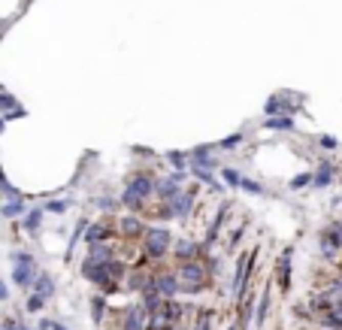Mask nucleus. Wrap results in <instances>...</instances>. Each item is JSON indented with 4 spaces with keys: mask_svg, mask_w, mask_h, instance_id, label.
Segmentation results:
<instances>
[{
    "mask_svg": "<svg viewBox=\"0 0 342 330\" xmlns=\"http://www.w3.org/2000/svg\"><path fill=\"white\" fill-rule=\"evenodd\" d=\"M82 239H85L88 245H94V242H109V239H115V233L109 231V224H100V221H94V224H88V228H85Z\"/></svg>",
    "mask_w": 342,
    "mask_h": 330,
    "instance_id": "obj_15",
    "label": "nucleus"
},
{
    "mask_svg": "<svg viewBox=\"0 0 342 330\" xmlns=\"http://www.w3.org/2000/svg\"><path fill=\"white\" fill-rule=\"evenodd\" d=\"M42 306H46V300L39 297V294H34V291H28V303H25V309H28V312L34 315V312H39Z\"/></svg>",
    "mask_w": 342,
    "mask_h": 330,
    "instance_id": "obj_34",
    "label": "nucleus"
},
{
    "mask_svg": "<svg viewBox=\"0 0 342 330\" xmlns=\"http://www.w3.org/2000/svg\"><path fill=\"white\" fill-rule=\"evenodd\" d=\"M0 194H3L6 200H25V194H22V191L6 179V176H3V170H0Z\"/></svg>",
    "mask_w": 342,
    "mask_h": 330,
    "instance_id": "obj_27",
    "label": "nucleus"
},
{
    "mask_svg": "<svg viewBox=\"0 0 342 330\" xmlns=\"http://www.w3.org/2000/svg\"><path fill=\"white\" fill-rule=\"evenodd\" d=\"M121 327H124V330H148V312H145L142 306H131V309H124Z\"/></svg>",
    "mask_w": 342,
    "mask_h": 330,
    "instance_id": "obj_12",
    "label": "nucleus"
},
{
    "mask_svg": "<svg viewBox=\"0 0 342 330\" xmlns=\"http://www.w3.org/2000/svg\"><path fill=\"white\" fill-rule=\"evenodd\" d=\"M179 194H182V185L170 182L167 176H164V179H155V197L161 200V203H173Z\"/></svg>",
    "mask_w": 342,
    "mask_h": 330,
    "instance_id": "obj_14",
    "label": "nucleus"
},
{
    "mask_svg": "<svg viewBox=\"0 0 342 330\" xmlns=\"http://www.w3.org/2000/svg\"><path fill=\"white\" fill-rule=\"evenodd\" d=\"M145 233V221L137 218V215H121L118 218V233L115 239H139Z\"/></svg>",
    "mask_w": 342,
    "mask_h": 330,
    "instance_id": "obj_10",
    "label": "nucleus"
},
{
    "mask_svg": "<svg viewBox=\"0 0 342 330\" xmlns=\"http://www.w3.org/2000/svg\"><path fill=\"white\" fill-rule=\"evenodd\" d=\"M318 245H321V255H324V258H330V261H336V258H339L342 245H336V242H333L324 231H321V236H318Z\"/></svg>",
    "mask_w": 342,
    "mask_h": 330,
    "instance_id": "obj_24",
    "label": "nucleus"
},
{
    "mask_svg": "<svg viewBox=\"0 0 342 330\" xmlns=\"http://www.w3.org/2000/svg\"><path fill=\"white\" fill-rule=\"evenodd\" d=\"M170 182H176V185H182L185 179H188V170H170V176H167Z\"/></svg>",
    "mask_w": 342,
    "mask_h": 330,
    "instance_id": "obj_38",
    "label": "nucleus"
},
{
    "mask_svg": "<svg viewBox=\"0 0 342 330\" xmlns=\"http://www.w3.org/2000/svg\"><path fill=\"white\" fill-rule=\"evenodd\" d=\"M333 176H336V164L321 161V164H318V170L312 173V188H327V185L333 182Z\"/></svg>",
    "mask_w": 342,
    "mask_h": 330,
    "instance_id": "obj_16",
    "label": "nucleus"
},
{
    "mask_svg": "<svg viewBox=\"0 0 342 330\" xmlns=\"http://www.w3.org/2000/svg\"><path fill=\"white\" fill-rule=\"evenodd\" d=\"M245 139V133H230V136H224V139H218L212 149H218V152H233V149H240V142Z\"/></svg>",
    "mask_w": 342,
    "mask_h": 330,
    "instance_id": "obj_26",
    "label": "nucleus"
},
{
    "mask_svg": "<svg viewBox=\"0 0 342 330\" xmlns=\"http://www.w3.org/2000/svg\"><path fill=\"white\" fill-rule=\"evenodd\" d=\"M118 203H121L124 209H131L134 215H142V212L148 209V203H142V200H139L137 194H134V191H127V188L121 191V197H118Z\"/></svg>",
    "mask_w": 342,
    "mask_h": 330,
    "instance_id": "obj_20",
    "label": "nucleus"
},
{
    "mask_svg": "<svg viewBox=\"0 0 342 330\" xmlns=\"http://www.w3.org/2000/svg\"><path fill=\"white\" fill-rule=\"evenodd\" d=\"M103 266H106V273H109V279H112V282H124V276H127V264H124L121 258H109Z\"/></svg>",
    "mask_w": 342,
    "mask_h": 330,
    "instance_id": "obj_23",
    "label": "nucleus"
},
{
    "mask_svg": "<svg viewBox=\"0 0 342 330\" xmlns=\"http://www.w3.org/2000/svg\"><path fill=\"white\" fill-rule=\"evenodd\" d=\"M182 306L173 300H161V306L155 312H148V330H170L179 318H182Z\"/></svg>",
    "mask_w": 342,
    "mask_h": 330,
    "instance_id": "obj_4",
    "label": "nucleus"
},
{
    "mask_svg": "<svg viewBox=\"0 0 342 330\" xmlns=\"http://www.w3.org/2000/svg\"><path fill=\"white\" fill-rule=\"evenodd\" d=\"M176 276L185 294H200L206 291V285L212 282L209 270H206L203 258H188V261H176Z\"/></svg>",
    "mask_w": 342,
    "mask_h": 330,
    "instance_id": "obj_1",
    "label": "nucleus"
},
{
    "mask_svg": "<svg viewBox=\"0 0 342 330\" xmlns=\"http://www.w3.org/2000/svg\"><path fill=\"white\" fill-rule=\"evenodd\" d=\"M3 128H6V118H3V115H0V133H3Z\"/></svg>",
    "mask_w": 342,
    "mask_h": 330,
    "instance_id": "obj_42",
    "label": "nucleus"
},
{
    "mask_svg": "<svg viewBox=\"0 0 342 330\" xmlns=\"http://www.w3.org/2000/svg\"><path fill=\"white\" fill-rule=\"evenodd\" d=\"M42 209H46V212H52V215H61V212H67V209H70V200H49Z\"/></svg>",
    "mask_w": 342,
    "mask_h": 330,
    "instance_id": "obj_32",
    "label": "nucleus"
},
{
    "mask_svg": "<svg viewBox=\"0 0 342 330\" xmlns=\"http://www.w3.org/2000/svg\"><path fill=\"white\" fill-rule=\"evenodd\" d=\"M270 300H273V294H270V285H267V288H264V294H261V303H258V309H254V321H258V324H264V321H267Z\"/></svg>",
    "mask_w": 342,
    "mask_h": 330,
    "instance_id": "obj_25",
    "label": "nucleus"
},
{
    "mask_svg": "<svg viewBox=\"0 0 342 330\" xmlns=\"http://www.w3.org/2000/svg\"><path fill=\"white\" fill-rule=\"evenodd\" d=\"M142 239V255L145 261H164L173 249V233L167 228H145Z\"/></svg>",
    "mask_w": 342,
    "mask_h": 330,
    "instance_id": "obj_2",
    "label": "nucleus"
},
{
    "mask_svg": "<svg viewBox=\"0 0 342 330\" xmlns=\"http://www.w3.org/2000/svg\"><path fill=\"white\" fill-rule=\"evenodd\" d=\"M291 258H294V249H285L279 264H275V276H279V288L282 291H291Z\"/></svg>",
    "mask_w": 342,
    "mask_h": 330,
    "instance_id": "obj_13",
    "label": "nucleus"
},
{
    "mask_svg": "<svg viewBox=\"0 0 342 330\" xmlns=\"http://www.w3.org/2000/svg\"><path fill=\"white\" fill-rule=\"evenodd\" d=\"M115 239H109V242H94V245H88V258L91 261H97V264H106L109 258H115V245H112Z\"/></svg>",
    "mask_w": 342,
    "mask_h": 330,
    "instance_id": "obj_19",
    "label": "nucleus"
},
{
    "mask_svg": "<svg viewBox=\"0 0 342 330\" xmlns=\"http://www.w3.org/2000/svg\"><path fill=\"white\" fill-rule=\"evenodd\" d=\"M155 288H158V294H161L164 300H173V297H176V294L182 291L176 270H161V273H155Z\"/></svg>",
    "mask_w": 342,
    "mask_h": 330,
    "instance_id": "obj_9",
    "label": "nucleus"
},
{
    "mask_svg": "<svg viewBox=\"0 0 342 330\" xmlns=\"http://www.w3.org/2000/svg\"><path fill=\"white\" fill-rule=\"evenodd\" d=\"M164 158H167V164H173V170H188V155H182V152H167Z\"/></svg>",
    "mask_w": 342,
    "mask_h": 330,
    "instance_id": "obj_31",
    "label": "nucleus"
},
{
    "mask_svg": "<svg viewBox=\"0 0 342 330\" xmlns=\"http://www.w3.org/2000/svg\"><path fill=\"white\" fill-rule=\"evenodd\" d=\"M31 291H34V294H39L42 300H52V297H55V279H52L49 273H36Z\"/></svg>",
    "mask_w": 342,
    "mask_h": 330,
    "instance_id": "obj_17",
    "label": "nucleus"
},
{
    "mask_svg": "<svg viewBox=\"0 0 342 330\" xmlns=\"http://www.w3.org/2000/svg\"><path fill=\"white\" fill-rule=\"evenodd\" d=\"M94 206H97L100 212H112V209L118 206V200H112V197H106V194H100V197H94Z\"/></svg>",
    "mask_w": 342,
    "mask_h": 330,
    "instance_id": "obj_35",
    "label": "nucleus"
},
{
    "mask_svg": "<svg viewBox=\"0 0 342 330\" xmlns=\"http://www.w3.org/2000/svg\"><path fill=\"white\" fill-rule=\"evenodd\" d=\"M261 125L270 128V131H294V118L291 115H267Z\"/></svg>",
    "mask_w": 342,
    "mask_h": 330,
    "instance_id": "obj_22",
    "label": "nucleus"
},
{
    "mask_svg": "<svg viewBox=\"0 0 342 330\" xmlns=\"http://www.w3.org/2000/svg\"><path fill=\"white\" fill-rule=\"evenodd\" d=\"M240 188L245 191V194H254V197H264V194H267V188H264L261 182H254V179H245V176L240 179Z\"/></svg>",
    "mask_w": 342,
    "mask_h": 330,
    "instance_id": "obj_30",
    "label": "nucleus"
},
{
    "mask_svg": "<svg viewBox=\"0 0 342 330\" xmlns=\"http://www.w3.org/2000/svg\"><path fill=\"white\" fill-rule=\"evenodd\" d=\"M91 309H94V321L100 324L103 312H106V303H103V297H91Z\"/></svg>",
    "mask_w": 342,
    "mask_h": 330,
    "instance_id": "obj_36",
    "label": "nucleus"
},
{
    "mask_svg": "<svg viewBox=\"0 0 342 330\" xmlns=\"http://www.w3.org/2000/svg\"><path fill=\"white\" fill-rule=\"evenodd\" d=\"M318 146H321V149H327V152H333V149H336V139L324 133V136H318Z\"/></svg>",
    "mask_w": 342,
    "mask_h": 330,
    "instance_id": "obj_39",
    "label": "nucleus"
},
{
    "mask_svg": "<svg viewBox=\"0 0 342 330\" xmlns=\"http://www.w3.org/2000/svg\"><path fill=\"white\" fill-rule=\"evenodd\" d=\"M194 203H197V188H182V194L173 200V203H167V206H170V218L185 221V218L191 215Z\"/></svg>",
    "mask_w": 342,
    "mask_h": 330,
    "instance_id": "obj_8",
    "label": "nucleus"
},
{
    "mask_svg": "<svg viewBox=\"0 0 342 330\" xmlns=\"http://www.w3.org/2000/svg\"><path fill=\"white\" fill-rule=\"evenodd\" d=\"M15 109H22V103L12 97L9 91H0V115H9V112H15Z\"/></svg>",
    "mask_w": 342,
    "mask_h": 330,
    "instance_id": "obj_29",
    "label": "nucleus"
},
{
    "mask_svg": "<svg viewBox=\"0 0 342 330\" xmlns=\"http://www.w3.org/2000/svg\"><path fill=\"white\" fill-rule=\"evenodd\" d=\"M173 258L176 261H188V258H203V242H197V239H179V242H173Z\"/></svg>",
    "mask_w": 342,
    "mask_h": 330,
    "instance_id": "obj_11",
    "label": "nucleus"
},
{
    "mask_svg": "<svg viewBox=\"0 0 342 330\" xmlns=\"http://www.w3.org/2000/svg\"><path fill=\"white\" fill-rule=\"evenodd\" d=\"M306 185H312V173H300V176H294V179L288 182L291 191H300V188H306Z\"/></svg>",
    "mask_w": 342,
    "mask_h": 330,
    "instance_id": "obj_33",
    "label": "nucleus"
},
{
    "mask_svg": "<svg viewBox=\"0 0 342 330\" xmlns=\"http://www.w3.org/2000/svg\"><path fill=\"white\" fill-rule=\"evenodd\" d=\"M0 215H3V221L22 218V215H25V200H6V203L0 206Z\"/></svg>",
    "mask_w": 342,
    "mask_h": 330,
    "instance_id": "obj_21",
    "label": "nucleus"
},
{
    "mask_svg": "<svg viewBox=\"0 0 342 330\" xmlns=\"http://www.w3.org/2000/svg\"><path fill=\"white\" fill-rule=\"evenodd\" d=\"M9 261H12V282L28 294L31 285H34V279H36V273H39L36 258L31 255V252H25V249H15V252L9 255Z\"/></svg>",
    "mask_w": 342,
    "mask_h": 330,
    "instance_id": "obj_3",
    "label": "nucleus"
},
{
    "mask_svg": "<svg viewBox=\"0 0 342 330\" xmlns=\"http://www.w3.org/2000/svg\"><path fill=\"white\" fill-rule=\"evenodd\" d=\"M42 221H46V209H25V215H22L25 233H39Z\"/></svg>",
    "mask_w": 342,
    "mask_h": 330,
    "instance_id": "obj_18",
    "label": "nucleus"
},
{
    "mask_svg": "<svg viewBox=\"0 0 342 330\" xmlns=\"http://www.w3.org/2000/svg\"><path fill=\"white\" fill-rule=\"evenodd\" d=\"M212 152H215L212 146H194V149L188 152V158H206V155H212Z\"/></svg>",
    "mask_w": 342,
    "mask_h": 330,
    "instance_id": "obj_37",
    "label": "nucleus"
},
{
    "mask_svg": "<svg viewBox=\"0 0 342 330\" xmlns=\"http://www.w3.org/2000/svg\"><path fill=\"white\" fill-rule=\"evenodd\" d=\"M0 300H9V288H6V282L0 279Z\"/></svg>",
    "mask_w": 342,
    "mask_h": 330,
    "instance_id": "obj_41",
    "label": "nucleus"
},
{
    "mask_svg": "<svg viewBox=\"0 0 342 330\" xmlns=\"http://www.w3.org/2000/svg\"><path fill=\"white\" fill-rule=\"evenodd\" d=\"M79 270H82V276H85L94 288H100V291H106V294H115V291H118V282H112V279H109V273H106V266H103V264L91 261V258H85Z\"/></svg>",
    "mask_w": 342,
    "mask_h": 330,
    "instance_id": "obj_6",
    "label": "nucleus"
},
{
    "mask_svg": "<svg viewBox=\"0 0 342 330\" xmlns=\"http://www.w3.org/2000/svg\"><path fill=\"white\" fill-rule=\"evenodd\" d=\"M254 258H258V252H248V255H240V261H237V273H233V297L237 300H242V294H245V285H248Z\"/></svg>",
    "mask_w": 342,
    "mask_h": 330,
    "instance_id": "obj_7",
    "label": "nucleus"
},
{
    "mask_svg": "<svg viewBox=\"0 0 342 330\" xmlns=\"http://www.w3.org/2000/svg\"><path fill=\"white\" fill-rule=\"evenodd\" d=\"M124 188L134 191L142 203H148V200L155 197V176H152V170H134V173H127L124 176Z\"/></svg>",
    "mask_w": 342,
    "mask_h": 330,
    "instance_id": "obj_5",
    "label": "nucleus"
},
{
    "mask_svg": "<svg viewBox=\"0 0 342 330\" xmlns=\"http://www.w3.org/2000/svg\"><path fill=\"white\" fill-rule=\"evenodd\" d=\"M218 173H221V182H224V185L240 188V179H242L240 170H233V167H218Z\"/></svg>",
    "mask_w": 342,
    "mask_h": 330,
    "instance_id": "obj_28",
    "label": "nucleus"
},
{
    "mask_svg": "<svg viewBox=\"0 0 342 330\" xmlns=\"http://www.w3.org/2000/svg\"><path fill=\"white\" fill-rule=\"evenodd\" d=\"M194 330H209V312H203V315H200V321L194 324Z\"/></svg>",
    "mask_w": 342,
    "mask_h": 330,
    "instance_id": "obj_40",
    "label": "nucleus"
}]
</instances>
